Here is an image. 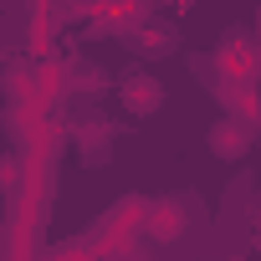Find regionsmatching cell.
Instances as JSON below:
<instances>
[{"mask_svg": "<svg viewBox=\"0 0 261 261\" xmlns=\"http://www.w3.org/2000/svg\"><path fill=\"white\" fill-rule=\"evenodd\" d=\"M195 220V200L185 195H164L149 205V220H144V241H159V246H174Z\"/></svg>", "mask_w": 261, "mask_h": 261, "instance_id": "obj_1", "label": "cell"}, {"mask_svg": "<svg viewBox=\"0 0 261 261\" xmlns=\"http://www.w3.org/2000/svg\"><path fill=\"white\" fill-rule=\"evenodd\" d=\"M118 97H123V108L134 113V118H154V113L164 108V82H159L154 72H134V77H123Z\"/></svg>", "mask_w": 261, "mask_h": 261, "instance_id": "obj_2", "label": "cell"}, {"mask_svg": "<svg viewBox=\"0 0 261 261\" xmlns=\"http://www.w3.org/2000/svg\"><path fill=\"white\" fill-rule=\"evenodd\" d=\"M205 144H210L215 159H241L251 149V128H246V118H215L210 134H205Z\"/></svg>", "mask_w": 261, "mask_h": 261, "instance_id": "obj_3", "label": "cell"}, {"mask_svg": "<svg viewBox=\"0 0 261 261\" xmlns=\"http://www.w3.org/2000/svg\"><path fill=\"white\" fill-rule=\"evenodd\" d=\"M144 26H149V31H139V26H134V31L123 36V41L134 46V51H149V57H164V51H174V46H179V31H174L169 21H144Z\"/></svg>", "mask_w": 261, "mask_h": 261, "instance_id": "obj_4", "label": "cell"}, {"mask_svg": "<svg viewBox=\"0 0 261 261\" xmlns=\"http://www.w3.org/2000/svg\"><path fill=\"white\" fill-rule=\"evenodd\" d=\"M11 174H16V154H6V159H0V190L11 185Z\"/></svg>", "mask_w": 261, "mask_h": 261, "instance_id": "obj_5", "label": "cell"}]
</instances>
